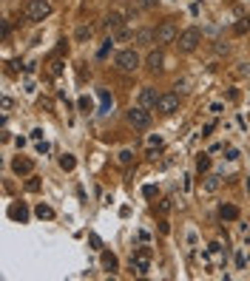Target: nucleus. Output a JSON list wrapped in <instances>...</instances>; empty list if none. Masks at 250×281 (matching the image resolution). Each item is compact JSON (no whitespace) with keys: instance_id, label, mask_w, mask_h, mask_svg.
I'll list each match as a JSON object with an SVG mask.
<instances>
[{"instance_id":"f257e3e1","label":"nucleus","mask_w":250,"mask_h":281,"mask_svg":"<svg viewBox=\"0 0 250 281\" xmlns=\"http://www.w3.org/2000/svg\"><path fill=\"white\" fill-rule=\"evenodd\" d=\"M202 43V32L196 29V26H191V29H185V32H179V37H176V48H179L182 54H191V51H196V45Z\"/></svg>"},{"instance_id":"f03ea898","label":"nucleus","mask_w":250,"mask_h":281,"mask_svg":"<svg viewBox=\"0 0 250 281\" xmlns=\"http://www.w3.org/2000/svg\"><path fill=\"white\" fill-rule=\"evenodd\" d=\"M51 11H54V3H51V0H29V3H26V17L32 23L45 20Z\"/></svg>"},{"instance_id":"7ed1b4c3","label":"nucleus","mask_w":250,"mask_h":281,"mask_svg":"<svg viewBox=\"0 0 250 281\" xmlns=\"http://www.w3.org/2000/svg\"><path fill=\"white\" fill-rule=\"evenodd\" d=\"M176 37H179V29H176V23H173V20H162V23L157 26V32H154V43H157V45L176 43Z\"/></svg>"},{"instance_id":"20e7f679","label":"nucleus","mask_w":250,"mask_h":281,"mask_svg":"<svg viewBox=\"0 0 250 281\" xmlns=\"http://www.w3.org/2000/svg\"><path fill=\"white\" fill-rule=\"evenodd\" d=\"M114 63H117V68H120V71H128V74H131V71H136V68H139V63H142V60H139V54H136L134 48H123L120 54L114 57Z\"/></svg>"},{"instance_id":"39448f33","label":"nucleus","mask_w":250,"mask_h":281,"mask_svg":"<svg viewBox=\"0 0 250 281\" xmlns=\"http://www.w3.org/2000/svg\"><path fill=\"white\" fill-rule=\"evenodd\" d=\"M151 270V250H136L134 256H131V273H136V276H145V273Z\"/></svg>"},{"instance_id":"423d86ee","label":"nucleus","mask_w":250,"mask_h":281,"mask_svg":"<svg viewBox=\"0 0 250 281\" xmlns=\"http://www.w3.org/2000/svg\"><path fill=\"white\" fill-rule=\"evenodd\" d=\"M162 117H170L173 111H179V94H159L157 105H154Z\"/></svg>"},{"instance_id":"0eeeda50","label":"nucleus","mask_w":250,"mask_h":281,"mask_svg":"<svg viewBox=\"0 0 250 281\" xmlns=\"http://www.w3.org/2000/svg\"><path fill=\"white\" fill-rule=\"evenodd\" d=\"M128 125H134V128H139V131H145L148 125H151V114H148L142 105H136V108L128 111Z\"/></svg>"},{"instance_id":"6e6552de","label":"nucleus","mask_w":250,"mask_h":281,"mask_svg":"<svg viewBox=\"0 0 250 281\" xmlns=\"http://www.w3.org/2000/svg\"><path fill=\"white\" fill-rule=\"evenodd\" d=\"M219 188H222V176H216V173H208V176H202L199 193H202V196H213Z\"/></svg>"},{"instance_id":"1a4fd4ad","label":"nucleus","mask_w":250,"mask_h":281,"mask_svg":"<svg viewBox=\"0 0 250 281\" xmlns=\"http://www.w3.org/2000/svg\"><path fill=\"white\" fill-rule=\"evenodd\" d=\"M157 100H159L157 88H151V85L139 88V105H142V108H151V105H157Z\"/></svg>"},{"instance_id":"9d476101","label":"nucleus","mask_w":250,"mask_h":281,"mask_svg":"<svg viewBox=\"0 0 250 281\" xmlns=\"http://www.w3.org/2000/svg\"><path fill=\"white\" fill-rule=\"evenodd\" d=\"M162 63H165V54L162 51H148V57H145V68L148 71H162Z\"/></svg>"},{"instance_id":"9b49d317","label":"nucleus","mask_w":250,"mask_h":281,"mask_svg":"<svg viewBox=\"0 0 250 281\" xmlns=\"http://www.w3.org/2000/svg\"><path fill=\"white\" fill-rule=\"evenodd\" d=\"M32 168H34V162H32V159H23V157H17L14 162H11V170H14L17 176H26V173H32Z\"/></svg>"},{"instance_id":"f8f14e48","label":"nucleus","mask_w":250,"mask_h":281,"mask_svg":"<svg viewBox=\"0 0 250 281\" xmlns=\"http://www.w3.org/2000/svg\"><path fill=\"white\" fill-rule=\"evenodd\" d=\"M134 43H136V45H148V43H154V32H151V29H139V32L134 34Z\"/></svg>"},{"instance_id":"ddd939ff","label":"nucleus","mask_w":250,"mask_h":281,"mask_svg":"<svg viewBox=\"0 0 250 281\" xmlns=\"http://www.w3.org/2000/svg\"><path fill=\"white\" fill-rule=\"evenodd\" d=\"M219 213H222L225 222H236V219H239V207H236V204H222V210H219Z\"/></svg>"},{"instance_id":"4468645a","label":"nucleus","mask_w":250,"mask_h":281,"mask_svg":"<svg viewBox=\"0 0 250 281\" xmlns=\"http://www.w3.org/2000/svg\"><path fill=\"white\" fill-rule=\"evenodd\" d=\"M9 216L14 222H26V219H29V210H26V204H14V207H9Z\"/></svg>"},{"instance_id":"2eb2a0df","label":"nucleus","mask_w":250,"mask_h":281,"mask_svg":"<svg viewBox=\"0 0 250 281\" xmlns=\"http://www.w3.org/2000/svg\"><path fill=\"white\" fill-rule=\"evenodd\" d=\"M105 29L120 32V29H123V14H117V11H114V14H108V17H105Z\"/></svg>"},{"instance_id":"dca6fc26","label":"nucleus","mask_w":250,"mask_h":281,"mask_svg":"<svg viewBox=\"0 0 250 281\" xmlns=\"http://www.w3.org/2000/svg\"><path fill=\"white\" fill-rule=\"evenodd\" d=\"M100 259H102V267H105V270L114 273L117 267H120V261H117V256H114V253H102Z\"/></svg>"},{"instance_id":"f3484780","label":"nucleus","mask_w":250,"mask_h":281,"mask_svg":"<svg viewBox=\"0 0 250 281\" xmlns=\"http://www.w3.org/2000/svg\"><path fill=\"white\" fill-rule=\"evenodd\" d=\"M74 165H77V159L71 157V154L60 157V168H63V170H74Z\"/></svg>"},{"instance_id":"a211bd4d","label":"nucleus","mask_w":250,"mask_h":281,"mask_svg":"<svg viewBox=\"0 0 250 281\" xmlns=\"http://www.w3.org/2000/svg\"><path fill=\"white\" fill-rule=\"evenodd\" d=\"M34 213L40 216V219H54V210H51L48 204H37V210H34Z\"/></svg>"},{"instance_id":"6ab92c4d","label":"nucleus","mask_w":250,"mask_h":281,"mask_svg":"<svg viewBox=\"0 0 250 281\" xmlns=\"http://www.w3.org/2000/svg\"><path fill=\"white\" fill-rule=\"evenodd\" d=\"M233 32L236 34H245V32H250V17H242V20L233 26Z\"/></svg>"},{"instance_id":"aec40b11","label":"nucleus","mask_w":250,"mask_h":281,"mask_svg":"<svg viewBox=\"0 0 250 281\" xmlns=\"http://www.w3.org/2000/svg\"><path fill=\"white\" fill-rule=\"evenodd\" d=\"M208 168H210V159H208V154H202V157L196 159V170H199V173H205Z\"/></svg>"},{"instance_id":"412c9836","label":"nucleus","mask_w":250,"mask_h":281,"mask_svg":"<svg viewBox=\"0 0 250 281\" xmlns=\"http://www.w3.org/2000/svg\"><path fill=\"white\" fill-rule=\"evenodd\" d=\"M233 74H236V77H248L250 74V63H239V66L233 68Z\"/></svg>"},{"instance_id":"4be33fe9","label":"nucleus","mask_w":250,"mask_h":281,"mask_svg":"<svg viewBox=\"0 0 250 281\" xmlns=\"http://www.w3.org/2000/svg\"><path fill=\"white\" fill-rule=\"evenodd\" d=\"M74 37H77V40H88V37H91V29H85V26H80Z\"/></svg>"},{"instance_id":"5701e85b","label":"nucleus","mask_w":250,"mask_h":281,"mask_svg":"<svg viewBox=\"0 0 250 281\" xmlns=\"http://www.w3.org/2000/svg\"><path fill=\"white\" fill-rule=\"evenodd\" d=\"M26 191L37 193V191H40V179H29V182H26Z\"/></svg>"},{"instance_id":"b1692460","label":"nucleus","mask_w":250,"mask_h":281,"mask_svg":"<svg viewBox=\"0 0 250 281\" xmlns=\"http://www.w3.org/2000/svg\"><path fill=\"white\" fill-rule=\"evenodd\" d=\"M100 97H102V111H108V108H111V97H108V91L102 88V91H100Z\"/></svg>"},{"instance_id":"393cba45","label":"nucleus","mask_w":250,"mask_h":281,"mask_svg":"<svg viewBox=\"0 0 250 281\" xmlns=\"http://www.w3.org/2000/svg\"><path fill=\"white\" fill-rule=\"evenodd\" d=\"M131 159H134L131 151H123V154H120V162H123V165H131Z\"/></svg>"},{"instance_id":"a878e982","label":"nucleus","mask_w":250,"mask_h":281,"mask_svg":"<svg viewBox=\"0 0 250 281\" xmlns=\"http://www.w3.org/2000/svg\"><path fill=\"white\" fill-rule=\"evenodd\" d=\"M131 37H134V34L128 32V29H120V32H117V40H131Z\"/></svg>"},{"instance_id":"bb28decb","label":"nucleus","mask_w":250,"mask_h":281,"mask_svg":"<svg viewBox=\"0 0 250 281\" xmlns=\"http://www.w3.org/2000/svg\"><path fill=\"white\" fill-rule=\"evenodd\" d=\"M48 71H51V77H57V74H60V71H63V63H51V68H48Z\"/></svg>"},{"instance_id":"cd10ccee","label":"nucleus","mask_w":250,"mask_h":281,"mask_svg":"<svg viewBox=\"0 0 250 281\" xmlns=\"http://www.w3.org/2000/svg\"><path fill=\"white\" fill-rule=\"evenodd\" d=\"M0 108H3V114L11 111V97H3V100H0Z\"/></svg>"},{"instance_id":"c85d7f7f","label":"nucleus","mask_w":250,"mask_h":281,"mask_svg":"<svg viewBox=\"0 0 250 281\" xmlns=\"http://www.w3.org/2000/svg\"><path fill=\"white\" fill-rule=\"evenodd\" d=\"M170 210V199H162V202H159V213H168Z\"/></svg>"},{"instance_id":"c756f323","label":"nucleus","mask_w":250,"mask_h":281,"mask_svg":"<svg viewBox=\"0 0 250 281\" xmlns=\"http://www.w3.org/2000/svg\"><path fill=\"white\" fill-rule=\"evenodd\" d=\"M80 108H83L85 114L91 111V100H88V97H83V100H80Z\"/></svg>"},{"instance_id":"7c9ffc66","label":"nucleus","mask_w":250,"mask_h":281,"mask_svg":"<svg viewBox=\"0 0 250 281\" xmlns=\"http://www.w3.org/2000/svg\"><path fill=\"white\" fill-rule=\"evenodd\" d=\"M40 108H45V111H51V108H54V102H51V100H40Z\"/></svg>"},{"instance_id":"2f4dec72","label":"nucleus","mask_w":250,"mask_h":281,"mask_svg":"<svg viewBox=\"0 0 250 281\" xmlns=\"http://www.w3.org/2000/svg\"><path fill=\"white\" fill-rule=\"evenodd\" d=\"M145 196H148V199H154V196H157V188H154V185H148V188H145Z\"/></svg>"},{"instance_id":"473e14b6","label":"nucleus","mask_w":250,"mask_h":281,"mask_svg":"<svg viewBox=\"0 0 250 281\" xmlns=\"http://www.w3.org/2000/svg\"><path fill=\"white\" fill-rule=\"evenodd\" d=\"M142 6H145V9H154V6H159V0H142Z\"/></svg>"},{"instance_id":"72a5a7b5","label":"nucleus","mask_w":250,"mask_h":281,"mask_svg":"<svg viewBox=\"0 0 250 281\" xmlns=\"http://www.w3.org/2000/svg\"><path fill=\"white\" fill-rule=\"evenodd\" d=\"M216 51H219V54H227V51H230V45H222V43H219V45H216Z\"/></svg>"}]
</instances>
